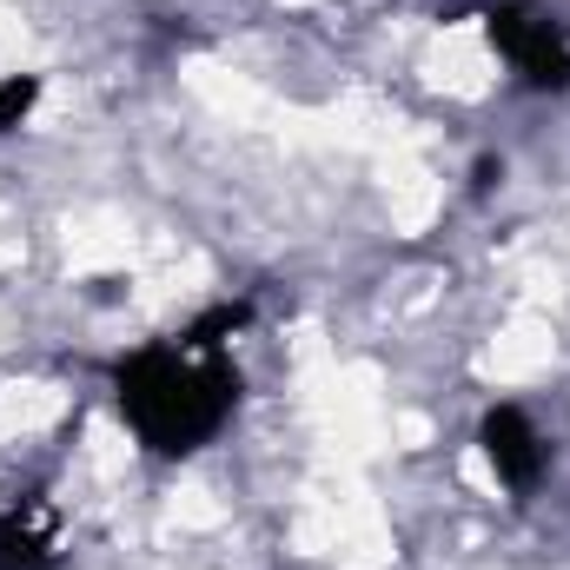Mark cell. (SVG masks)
Wrapping results in <instances>:
<instances>
[{
    "mask_svg": "<svg viewBox=\"0 0 570 570\" xmlns=\"http://www.w3.org/2000/svg\"><path fill=\"white\" fill-rule=\"evenodd\" d=\"M491 47L511 60V73L538 94H564L570 87V33L564 20L538 0H504L491 7Z\"/></svg>",
    "mask_w": 570,
    "mask_h": 570,
    "instance_id": "7a4b0ae2",
    "label": "cell"
},
{
    "mask_svg": "<svg viewBox=\"0 0 570 570\" xmlns=\"http://www.w3.org/2000/svg\"><path fill=\"white\" fill-rule=\"evenodd\" d=\"M478 444H484V464L498 471L504 491H518V498L538 491V478L551 464V444H544V431L531 425L524 405H491L484 425H478Z\"/></svg>",
    "mask_w": 570,
    "mask_h": 570,
    "instance_id": "3957f363",
    "label": "cell"
},
{
    "mask_svg": "<svg viewBox=\"0 0 570 570\" xmlns=\"http://www.w3.org/2000/svg\"><path fill=\"white\" fill-rule=\"evenodd\" d=\"M33 100H40V80H33V73H7V80H0V134H13V127L33 114Z\"/></svg>",
    "mask_w": 570,
    "mask_h": 570,
    "instance_id": "5b68a950",
    "label": "cell"
},
{
    "mask_svg": "<svg viewBox=\"0 0 570 570\" xmlns=\"http://www.w3.org/2000/svg\"><path fill=\"white\" fill-rule=\"evenodd\" d=\"M0 570H53V524L33 504H0Z\"/></svg>",
    "mask_w": 570,
    "mask_h": 570,
    "instance_id": "277c9868",
    "label": "cell"
},
{
    "mask_svg": "<svg viewBox=\"0 0 570 570\" xmlns=\"http://www.w3.org/2000/svg\"><path fill=\"white\" fill-rule=\"evenodd\" d=\"M114 405L153 458H193L213 444L239 405V365L226 352H199L186 338L140 345L114 365Z\"/></svg>",
    "mask_w": 570,
    "mask_h": 570,
    "instance_id": "6da1fadb",
    "label": "cell"
}]
</instances>
